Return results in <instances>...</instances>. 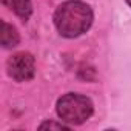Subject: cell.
I'll return each instance as SVG.
<instances>
[{"mask_svg":"<svg viewBox=\"0 0 131 131\" xmlns=\"http://www.w3.org/2000/svg\"><path fill=\"white\" fill-rule=\"evenodd\" d=\"M54 23L59 32L65 37H77L91 26L93 11L91 8L77 0L65 2L60 5L54 14Z\"/></svg>","mask_w":131,"mask_h":131,"instance_id":"cell-1","label":"cell"},{"mask_svg":"<svg viewBox=\"0 0 131 131\" xmlns=\"http://www.w3.org/2000/svg\"><path fill=\"white\" fill-rule=\"evenodd\" d=\"M57 114L63 122L79 125L93 114V103L88 97L80 94H67L57 102Z\"/></svg>","mask_w":131,"mask_h":131,"instance_id":"cell-2","label":"cell"},{"mask_svg":"<svg viewBox=\"0 0 131 131\" xmlns=\"http://www.w3.org/2000/svg\"><path fill=\"white\" fill-rule=\"evenodd\" d=\"M36 63L28 52H19L8 60V74L17 82H26L34 77Z\"/></svg>","mask_w":131,"mask_h":131,"instance_id":"cell-3","label":"cell"},{"mask_svg":"<svg viewBox=\"0 0 131 131\" xmlns=\"http://www.w3.org/2000/svg\"><path fill=\"white\" fill-rule=\"evenodd\" d=\"M2 2H3V5H6L9 9H13L23 20H28L31 13H32L29 0H2Z\"/></svg>","mask_w":131,"mask_h":131,"instance_id":"cell-4","label":"cell"},{"mask_svg":"<svg viewBox=\"0 0 131 131\" xmlns=\"http://www.w3.org/2000/svg\"><path fill=\"white\" fill-rule=\"evenodd\" d=\"M0 40L5 48H13L19 43V32L16 31L14 26L8 25L6 22H2V34H0Z\"/></svg>","mask_w":131,"mask_h":131,"instance_id":"cell-5","label":"cell"},{"mask_svg":"<svg viewBox=\"0 0 131 131\" xmlns=\"http://www.w3.org/2000/svg\"><path fill=\"white\" fill-rule=\"evenodd\" d=\"M45 128H56V129H68V126H65L63 123H56V122H45L40 125V129H45Z\"/></svg>","mask_w":131,"mask_h":131,"instance_id":"cell-6","label":"cell"},{"mask_svg":"<svg viewBox=\"0 0 131 131\" xmlns=\"http://www.w3.org/2000/svg\"><path fill=\"white\" fill-rule=\"evenodd\" d=\"M126 3H128V5H129V6H131V0H126Z\"/></svg>","mask_w":131,"mask_h":131,"instance_id":"cell-7","label":"cell"}]
</instances>
